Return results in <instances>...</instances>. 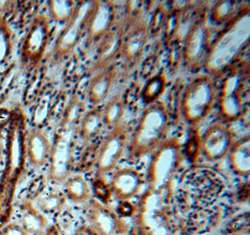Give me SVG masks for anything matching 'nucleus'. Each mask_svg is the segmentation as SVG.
Listing matches in <instances>:
<instances>
[{
    "label": "nucleus",
    "mask_w": 250,
    "mask_h": 235,
    "mask_svg": "<svg viewBox=\"0 0 250 235\" xmlns=\"http://www.w3.org/2000/svg\"><path fill=\"white\" fill-rule=\"evenodd\" d=\"M250 38V7L237 16L211 43L205 61L208 75H219L233 67L239 56L248 47Z\"/></svg>",
    "instance_id": "f257e3e1"
},
{
    "label": "nucleus",
    "mask_w": 250,
    "mask_h": 235,
    "mask_svg": "<svg viewBox=\"0 0 250 235\" xmlns=\"http://www.w3.org/2000/svg\"><path fill=\"white\" fill-rule=\"evenodd\" d=\"M171 192L158 193L147 190L143 196L134 217L137 235H175L177 228L171 213Z\"/></svg>",
    "instance_id": "f03ea898"
},
{
    "label": "nucleus",
    "mask_w": 250,
    "mask_h": 235,
    "mask_svg": "<svg viewBox=\"0 0 250 235\" xmlns=\"http://www.w3.org/2000/svg\"><path fill=\"white\" fill-rule=\"evenodd\" d=\"M170 115L166 105L158 101L148 105L142 113L128 145V157L141 159L153 153L165 140Z\"/></svg>",
    "instance_id": "7ed1b4c3"
},
{
    "label": "nucleus",
    "mask_w": 250,
    "mask_h": 235,
    "mask_svg": "<svg viewBox=\"0 0 250 235\" xmlns=\"http://www.w3.org/2000/svg\"><path fill=\"white\" fill-rule=\"evenodd\" d=\"M182 161L180 141L175 137L165 139L151 157L147 170L148 190L158 193L171 192L172 181Z\"/></svg>",
    "instance_id": "20e7f679"
},
{
    "label": "nucleus",
    "mask_w": 250,
    "mask_h": 235,
    "mask_svg": "<svg viewBox=\"0 0 250 235\" xmlns=\"http://www.w3.org/2000/svg\"><path fill=\"white\" fill-rule=\"evenodd\" d=\"M181 184V207L186 214L212 206L224 190V182L212 171L198 169L186 174Z\"/></svg>",
    "instance_id": "39448f33"
},
{
    "label": "nucleus",
    "mask_w": 250,
    "mask_h": 235,
    "mask_svg": "<svg viewBox=\"0 0 250 235\" xmlns=\"http://www.w3.org/2000/svg\"><path fill=\"white\" fill-rule=\"evenodd\" d=\"M216 98V85L212 76L201 75L193 79L183 95L182 113L185 120L192 126L201 123L212 111Z\"/></svg>",
    "instance_id": "423d86ee"
},
{
    "label": "nucleus",
    "mask_w": 250,
    "mask_h": 235,
    "mask_svg": "<svg viewBox=\"0 0 250 235\" xmlns=\"http://www.w3.org/2000/svg\"><path fill=\"white\" fill-rule=\"evenodd\" d=\"M249 66L245 67L233 66L228 70L223 80L218 97V109L221 117L227 122L241 119L246 111L245 89Z\"/></svg>",
    "instance_id": "0eeeda50"
},
{
    "label": "nucleus",
    "mask_w": 250,
    "mask_h": 235,
    "mask_svg": "<svg viewBox=\"0 0 250 235\" xmlns=\"http://www.w3.org/2000/svg\"><path fill=\"white\" fill-rule=\"evenodd\" d=\"M211 44V29L205 18L192 23L186 35L183 46V60L189 71L204 67Z\"/></svg>",
    "instance_id": "6e6552de"
},
{
    "label": "nucleus",
    "mask_w": 250,
    "mask_h": 235,
    "mask_svg": "<svg viewBox=\"0 0 250 235\" xmlns=\"http://www.w3.org/2000/svg\"><path fill=\"white\" fill-rule=\"evenodd\" d=\"M128 144V131L123 124L111 129L97 152L96 176L103 177L116 168L125 154Z\"/></svg>",
    "instance_id": "1a4fd4ad"
},
{
    "label": "nucleus",
    "mask_w": 250,
    "mask_h": 235,
    "mask_svg": "<svg viewBox=\"0 0 250 235\" xmlns=\"http://www.w3.org/2000/svg\"><path fill=\"white\" fill-rule=\"evenodd\" d=\"M83 216L86 223L101 235H128L130 233L129 225L124 218L107 204L96 199L84 204Z\"/></svg>",
    "instance_id": "9d476101"
},
{
    "label": "nucleus",
    "mask_w": 250,
    "mask_h": 235,
    "mask_svg": "<svg viewBox=\"0 0 250 235\" xmlns=\"http://www.w3.org/2000/svg\"><path fill=\"white\" fill-rule=\"evenodd\" d=\"M234 144L231 129L223 125H211L201 137V151L209 161L216 162L228 157Z\"/></svg>",
    "instance_id": "9b49d317"
},
{
    "label": "nucleus",
    "mask_w": 250,
    "mask_h": 235,
    "mask_svg": "<svg viewBox=\"0 0 250 235\" xmlns=\"http://www.w3.org/2000/svg\"><path fill=\"white\" fill-rule=\"evenodd\" d=\"M222 211L219 207H206L188 213L179 224L182 235H209L217 229L222 219Z\"/></svg>",
    "instance_id": "f8f14e48"
},
{
    "label": "nucleus",
    "mask_w": 250,
    "mask_h": 235,
    "mask_svg": "<svg viewBox=\"0 0 250 235\" xmlns=\"http://www.w3.org/2000/svg\"><path fill=\"white\" fill-rule=\"evenodd\" d=\"M116 10L113 1H94L86 34L89 43H100L115 24Z\"/></svg>",
    "instance_id": "ddd939ff"
},
{
    "label": "nucleus",
    "mask_w": 250,
    "mask_h": 235,
    "mask_svg": "<svg viewBox=\"0 0 250 235\" xmlns=\"http://www.w3.org/2000/svg\"><path fill=\"white\" fill-rule=\"evenodd\" d=\"M149 36V26L142 21L133 22L131 28L126 31L120 54L125 67L130 68L140 62L146 52Z\"/></svg>",
    "instance_id": "4468645a"
},
{
    "label": "nucleus",
    "mask_w": 250,
    "mask_h": 235,
    "mask_svg": "<svg viewBox=\"0 0 250 235\" xmlns=\"http://www.w3.org/2000/svg\"><path fill=\"white\" fill-rule=\"evenodd\" d=\"M125 33L126 22H115L114 27L100 41L95 63L97 69L113 65L115 58L121 54Z\"/></svg>",
    "instance_id": "2eb2a0df"
},
{
    "label": "nucleus",
    "mask_w": 250,
    "mask_h": 235,
    "mask_svg": "<svg viewBox=\"0 0 250 235\" xmlns=\"http://www.w3.org/2000/svg\"><path fill=\"white\" fill-rule=\"evenodd\" d=\"M94 1L79 2L68 28L63 34L59 43V49L63 53H68L79 43L82 37L86 33V27L91 14Z\"/></svg>",
    "instance_id": "dca6fc26"
},
{
    "label": "nucleus",
    "mask_w": 250,
    "mask_h": 235,
    "mask_svg": "<svg viewBox=\"0 0 250 235\" xmlns=\"http://www.w3.org/2000/svg\"><path fill=\"white\" fill-rule=\"evenodd\" d=\"M145 183L144 175L134 168H123L114 171L110 187L113 196L119 202L129 201L139 194Z\"/></svg>",
    "instance_id": "f3484780"
},
{
    "label": "nucleus",
    "mask_w": 250,
    "mask_h": 235,
    "mask_svg": "<svg viewBox=\"0 0 250 235\" xmlns=\"http://www.w3.org/2000/svg\"><path fill=\"white\" fill-rule=\"evenodd\" d=\"M116 73V68L111 65L99 70L98 74L92 79L87 90L88 101L91 104L99 105L108 98L113 89Z\"/></svg>",
    "instance_id": "a211bd4d"
},
{
    "label": "nucleus",
    "mask_w": 250,
    "mask_h": 235,
    "mask_svg": "<svg viewBox=\"0 0 250 235\" xmlns=\"http://www.w3.org/2000/svg\"><path fill=\"white\" fill-rule=\"evenodd\" d=\"M73 143L69 136L62 137L56 146L53 157V176L57 181L66 179L73 166Z\"/></svg>",
    "instance_id": "6ab92c4d"
},
{
    "label": "nucleus",
    "mask_w": 250,
    "mask_h": 235,
    "mask_svg": "<svg viewBox=\"0 0 250 235\" xmlns=\"http://www.w3.org/2000/svg\"><path fill=\"white\" fill-rule=\"evenodd\" d=\"M229 164L232 172L241 177H249L250 173V137L246 135L234 142L229 155Z\"/></svg>",
    "instance_id": "aec40b11"
},
{
    "label": "nucleus",
    "mask_w": 250,
    "mask_h": 235,
    "mask_svg": "<svg viewBox=\"0 0 250 235\" xmlns=\"http://www.w3.org/2000/svg\"><path fill=\"white\" fill-rule=\"evenodd\" d=\"M103 112L99 109H91L85 112L81 122V137L87 144L94 143L104 128Z\"/></svg>",
    "instance_id": "412c9836"
},
{
    "label": "nucleus",
    "mask_w": 250,
    "mask_h": 235,
    "mask_svg": "<svg viewBox=\"0 0 250 235\" xmlns=\"http://www.w3.org/2000/svg\"><path fill=\"white\" fill-rule=\"evenodd\" d=\"M65 191L68 200L74 203L85 204L91 200V188L87 180L82 174L69 177L66 183Z\"/></svg>",
    "instance_id": "4be33fe9"
},
{
    "label": "nucleus",
    "mask_w": 250,
    "mask_h": 235,
    "mask_svg": "<svg viewBox=\"0 0 250 235\" xmlns=\"http://www.w3.org/2000/svg\"><path fill=\"white\" fill-rule=\"evenodd\" d=\"M239 12L237 1L221 0L217 1L212 7L210 17L216 25H227L237 16Z\"/></svg>",
    "instance_id": "5701e85b"
},
{
    "label": "nucleus",
    "mask_w": 250,
    "mask_h": 235,
    "mask_svg": "<svg viewBox=\"0 0 250 235\" xmlns=\"http://www.w3.org/2000/svg\"><path fill=\"white\" fill-rule=\"evenodd\" d=\"M167 85V77L163 73H158L152 76L151 78L148 79L142 90V100L147 105L158 102L166 91Z\"/></svg>",
    "instance_id": "b1692460"
},
{
    "label": "nucleus",
    "mask_w": 250,
    "mask_h": 235,
    "mask_svg": "<svg viewBox=\"0 0 250 235\" xmlns=\"http://www.w3.org/2000/svg\"><path fill=\"white\" fill-rule=\"evenodd\" d=\"M103 121L104 125L111 129L121 125V121L125 112V103L121 94L114 96L108 101L103 109Z\"/></svg>",
    "instance_id": "393cba45"
},
{
    "label": "nucleus",
    "mask_w": 250,
    "mask_h": 235,
    "mask_svg": "<svg viewBox=\"0 0 250 235\" xmlns=\"http://www.w3.org/2000/svg\"><path fill=\"white\" fill-rule=\"evenodd\" d=\"M23 229L29 235H44L49 228L45 217L38 212H31L23 220Z\"/></svg>",
    "instance_id": "a878e982"
},
{
    "label": "nucleus",
    "mask_w": 250,
    "mask_h": 235,
    "mask_svg": "<svg viewBox=\"0 0 250 235\" xmlns=\"http://www.w3.org/2000/svg\"><path fill=\"white\" fill-rule=\"evenodd\" d=\"M92 191L97 197L96 200L107 205L113 196L110 185H108L102 176H96L92 181Z\"/></svg>",
    "instance_id": "bb28decb"
},
{
    "label": "nucleus",
    "mask_w": 250,
    "mask_h": 235,
    "mask_svg": "<svg viewBox=\"0 0 250 235\" xmlns=\"http://www.w3.org/2000/svg\"><path fill=\"white\" fill-rule=\"evenodd\" d=\"M65 205V199L59 194H50L45 197L41 203L42 211L48 214H55L59 213Z\"/></svg>",
    "instance_id": "cd10ccee"
},
{
    "label": "nucleus",
    "mask_w": 250,
    "mask_h": 235,
    "mask_svg": "<svg viewBox=\"0 0 250 235\" xmlns=\"http://www.w3.org/2000/svg\"><path fill=\"white\" fill-rule=\"evenodd\" d=\"M32 154L35 163L42 164L45 161L46 157L48 156V143L44 137L41 135H37L35 137L32 146Z\"/></svg>",
    "instance_id": "c85d7f7f"
},
{
    "label": "nucleus",
    "mask_w": 250,
    "mask_h": 235,
    "mask_svg": "<svg viewBox=\"0 0 250 235\" xmlns=\"http://www.w3.org/2000/svg\"><path fill=\"white\" fill-rule=\"evenodd\" d=\"M250 230V214H244L234 218L227 227V232L232 235L249 232Z\"/></svg>",
    "instance_id": "c756f323"
},
{
    "label": "nucleus",
    "mask_w": 250,
    "mask_h": 235,
    "mask_svg": "<svg viewBox=\"0 0 250 235\" xmlns=\"http://www.w3.org/2000/svg\"><path fill=\"white\" fill-rule=\"evenodd\" d=\"M167 16H168V11H166L162 6H159L154 13L152 23H151L152 26H151V29H149L150 34H157L162 27H164Z\"/></svg>",
    "instance_id": "7c9ffc66"
},
{
    "label": "nucleus",
    "mask_w": 250,
    "mask_h": 235,
    "mask_svg": "<svg viewBox=\"0 0 250 235\" xmlns=\"http://www.w3.org/2000/svg\"><path fill=\"white\" fill-rule=\"evenodd\" d=\"M201 150V138L197 134L189 137V141L187 146V154L189 159L195 160L199 156V151Z\"/></svg>",
    "instance_id": "2f4dec72"
},
{
    "label": "nucleus",
    "mask_w": 250,
    "mask_h": 235,
    "mask_svg": "<svg viewBox=\"0 0 250 235\" xmlns=\"http://www.w3.org/2000/svg\"><path fill=\"white\" fill-rule=\"evenodd\" d=\"M137 211V205L131 203L129 201H123L120 202L116 213L119 214V216H121L122 218L125 217H130V216H134Z\"/></svg>",
    "instance_id": "473e14b6"
},
{
    "label": "nucleus",
    "mask_w": 250,
    "mask_h": 235,
    "mask_svg": "<svg viewBox=\"0 0 250 235\" xmlns=\"http://www.w3.org/2000/svg\"><path fill=\"white\" fill-rule=\"evenodd\" d=\"M2 235H29L26 231L20 225H11L5 228L2 232Z\"/></svg>",
    "instance_id": "72a5a7b5"
},
{
    "label": "nucleus",
    "mask_w": 250,
    "mask_h": 235,
    "mask_svg": "<svg viewBox=\"0 0 250 235\" xmlns=\"http://www.w3.org/2000/svg\"><path fill=\"white\" fill-rule=\"evenodd\" d=\"M74 235H101L87 223L81 224L75 229Z\"/></svg>",
    "instance_id": "f704fd0d"
},
{
    "label": "nucleus",
    "mask_w": 250,
    "mask_h": 235,
    "mask_svg": "<svg viewBox=\"0 0 250 235\" xmlns=\"http://www.w3.org/2000/svg\"><path fill=\"white\" fill-rule=\"evenodd\" d=\"M44 235H65V234H64L62 228L58 227L57 225H54L47 229Z\"/></svg>",
    "instance_id": "c9c22d12"
},
{
    "label": "nucleus",
    "mask_w": 250,
    "mask_h": 235,
    "mask_svg": "<svg viewBox=\"0 0 250 235\" xmlns=\"http://www.w3.org/2000/svg\"><path fill=\"white\" fill-rule=\"evenodd\" d=\"M250 235V233H249V232H246V233H242V234H239V235Z\"/></svg>",
    "instance_id": "e433bc0d"
},
{
    "label": "nucleus",
    "mask_w": 250,
    "mask_h": 235,
    "mask_svg": "<svg viewBox=\"0 0 250 235\" xmlns=\"http://www.w3.org/2000/svg\"><path fill=\"white\" fill-rule=\"evenodd\" d=\"M137 235L136 234H135V233H134V232H133V231H132V232H130V233H129V235Z\"/></svg>",
    "instance_id": "4c0bfd02"
}]
</instances>
